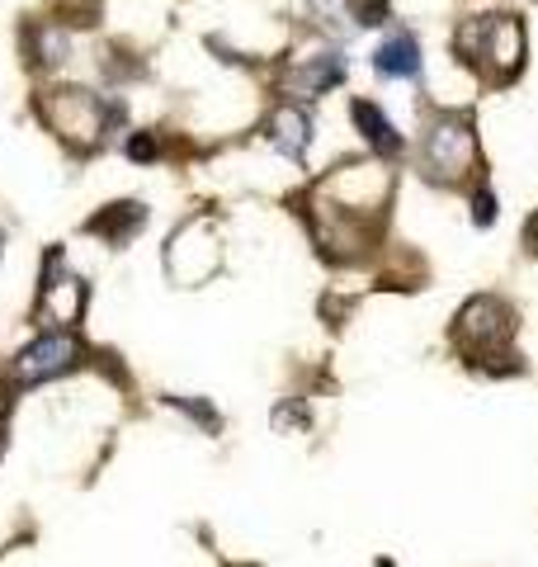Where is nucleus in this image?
Wrapping results in <instances>:
<instances>
[{"instance_id": "1", "label": "nucleus", "mask_w": 538, "mask_h": 567, "mask_svg": "<svg viewBox=\"0 0 538 567\" xmlns=\"http://www.w3.org/2000/svg\"><path fill=\"white\" fill-rule=\"evenodd\" d=\"M454 48H458V58H468L477 71L487 66L496 81H510L519 62H525V29H519L510 14H487V20L477 14V20L458 29Z\"/></svg>"}, {"instance_id": "2", "label": "nucleus", "mask_w": 538, "mask_h": 567, "mask_svg": "<svg viewBox=\"0 0 538 567\" xmlns=\"http://www.w3.org/2000/svg\"><path fill=\"white\" fill-rule=\"evenodd\" d=\"M43 114L62 137L90 142V147L104 137V128H110V118H114V110H104V104L85 91H58L52 100H43Z\"/></svg>"}, {"instance_id": "3", "label": "nucleus", "mask_w": 538, "mask_h": 567, "mask_svg": "<svg viewBox=\"0 0 538 567\" xmlns=\"http://www.w3.org/2000/svg\"><path fill=\"white\" fill-rule=\"evenodd\" d=\"M477 162V137L468 118H444L425 142V166L435 181H463Z\"/></svg>"}, {"instance_id": "4", "label": "nucleus", "mask_w": 538, "mask_h": 567, "mask_svg": "<svg viewBox=\"0 0 538 567\" xmlns=\"http://www.w3.org/2000/svg\"><path fill=\"white\" fill-rule=\"evenodd\" d=\"M76 360H81L76 336L52 331V336H43V341H33L29 350H20V360H14V379H20L24 388H33V383H48V379L66 374V369H76Z\"/></svg>"}, {"instance_id": "5", "label": "nucleus", "mask_w": 538, "mask_h": 567, "mask_svg": "<svg viewBox=\"0 0 538 567\" xmlns=\"http://www.w3.org/2000/svg\"><path fill=\"white\" fill-rule=\"evenodd\" d=\"M458 346H468V354H492L496 346H510V312L496 298H477V303L463 308L458 317Z\"/></svg>"}, {"instance_id": "6", "label": "nucleus", "mask_w": 538, "mask_h": 567, "mask_svg": "<svg viewBox=\"0 0 538 567\" xmlns=\"http://www.w3.org/2000/svg\"><path fill=\"white\" fill-rule=\"evenodd\" d=\"M373 71L387 81H406V76H421V43L411 33H392V39L373 52Z\"/></svg>"}, {"instance_id": "7", "label": "nucleus", "mask_w": 538, "mask_h": 567, "mask_svg": "<svg viewBox=\"0 0 538 567\" xmlns=\"http://www.w3.org/2000/svg\"><path fill=\"white\" fill-rule=\"evenodd\" d=\"M142 223H147V208H142V204H110L104 213H95V218H85V233H95L104 241L123 246Z\"/></svg>"}, {"instance_id": "8", "label": "nucleus", "mask_w": 538, "mask_h": 567, "mask_svg": "<svg viewBox=\"0 0 538 567\" xmlns=\"http://www.w3.org/2000/svg\"><path fill=\"white\" fill-rule=\"evenodd\" d=\"M354 123L364 128V137H369L373 152H383V156H397V152H402V137H397V128H392V123L383 118L379 104L354 100Z\"/></svg>"}, {"instance_id": "9", "label": "nucleus", "mask_w": 538, "mask_h": 567, "mask_svg": "<svg viewBox=\"0 0 538 567\" xmlns=\"http://www.w3.org/2000/svg\"><path fill=\"white\" fill-rule=\"evenodd\" d=\"M308 114L302 110H279L275 118H269V142L283 152V156H302L308 152Z\"/></svg>"}, {"instance_id": "10", "label": "nucleus", "mask_w": 538, "mask_h": 567, "mask_svg": "<svg viewBox=\"0 0 538 567\" xmlns=\"http://www.w3.org/2000/svg\"><path fill=\"white\" fill-rule=\"evenodd\" d=\"M29 52H33V62H62V58H66L62 29H52V24L29 29Z\"/></svg>"}, {"instance_id": "11", "label": "nucleus", "mask_w": 538, "mask_h": 567, "mask_svg": "<svg viewBox=\"0 0 538 567\" xmlns=\"http://www.w3.org/2000/svg\"><path fill=\"white\" fill-rule=\"evenodd\" d=\"M350 14L359 24H383L392 14V6H387V0H350Z\"/></svg>"}, {"instance_id": "12", "label": "nucleus", "mask_w": 538, "mask_h": 567, "mask_svg": "<svg viewBox=\"0 0 538 567\" xmlns=\"http://www.w3.org/2000/svg\"><path fill=\"white\" fill-rule=\"evenodd\" d=\"M128 156H133V162H156V156H161V142H156L152 133H133V137H128Z\"/></svg>"}, {"instance_id": "13", "label": "nucleus", "mask_w": 538, "mask_h": 567, "mask_svg": "<svg viewBox=\"0 0 538 567\" xmlns=\"http://www.w3.org/2000/svg\"><path fill=\"white\" fill-rule=\"evenodd\" d=\"M473 218H477L482 227L496 223V199H492V194H477V199H473Z\"/></svg>"}, {"instance_id": "14", "label": "nucleus", "mask_w": 538, "mask_h": 567, "mask_svg": "<svg viewBox=\"0 0 538 567\" xmlns=\"http://www.w3.org/2000/svg\"><path fill=\"white\" fill-rule=\"evenodd\" d=\"M175 406H185L189 416H199L204 425H213V431H218V416H213V406H204V402H189V398H170Z\"/></svg>"}, {"instance_id": "15", "label": "nucleus", "mask_w": 538, "mask_h": 567, "mask_svg": "<svg viewBox=\"0 0 538 567\" xmlns=\"http://www.w3.org/2000/svg\"><path fill=\"white\" fill-rule=\"evenodd\" d=\"M525 241H529V251L538 256V213H534V218H529V227H525Z\"/></svg>"}, {"instance_id": "16", "label": "nucleus", "mask_w": 538, "mask_h": 567, "mask_svg": "<svg viewBox=\"0 0 538 567\" xmlns=\"http://www.w3.org/2000/svg\"><path fill=\"white\" fill-rule=\"evenodd\" d=\"M6 406H10V398H6V393H0V416H6Z\"/></svg>"}]
</instances>
